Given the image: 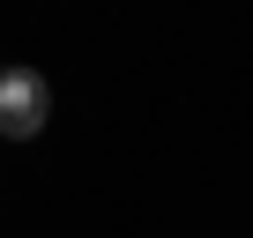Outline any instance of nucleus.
<instances>
[{"instance_id": "1", "label": "nucleus", "mask_w": 253, "mask_h": 238, "mask_svg": "<svg viewBox=\"0 0 253 238\" xmlns=\"http://www.w3.org/2000/svg\"><path fill=\"white\" fill-rule=\"evenodd\" d=\"M45 119H52L45 75L38 67H0V134H8V142H30Z\"/></svg>"}]
</instances>
